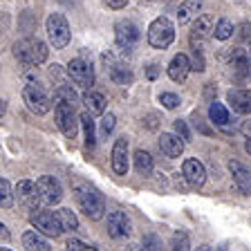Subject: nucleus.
<instances>
[{"label":"nucleus","instance_id":"obj_41","mask_svg":"<svg viewBox=\"0 0 251 251\" xmlns=\"http://www.w3.org/2000/svg\"><path fill=\"white\" fill-rule=\"evenodd\" d=\"M242 132H245L247 137H251V121H245V126H242Z\"/></svg>","mask_w":251,"mask_h":251},{"label":"nucleus","instance_id":"obj_22","mask_svg":"<svg viewBox=\"0 0 251 251\" xmlns=\"http://www.w3.org/2000/svg\"><path fill=\"white\" fill-rule=\"evenodd\" d=\"M83 105L92 117L103 115L105 112V97L101 92H92V90H90V92L83 94Z\"/></svg>","mask_w":251,"mask_h":251},{"label":"nucleus","instance_id":"obj_36","mask_svg":"<svg viewBox=\"0 0 251 251\" xmlns=\"http://www.w3.org/2000/svg\"><path fill=\"white\" fill-rule=\"evenodd\" d=\"M68 247L70 251H88V249H97V247H92V245H85V242H81V240H68Z\"/></svg>","mask_w":251,"mask_h":251},{"label":"nucleus","instance_id":"obj_1","mask_svg":"<svg viewBox=\"0 0 251 251\" xmlns=\"http://www.w3.org/2000/svg\"><path fill=\"white\" fill-rule=\"evenodd\" d=\"M74 200H76L78 209L83 211L90 220H101L105 213V200H103V193H99L94 186L85 182H76L74 184Z\"/></svg>","mask_w":251,"mask_h":251},{"label":"nucleus","instance_id":"obj_31","mask_svg":"<svg viewBox=\"0 0 251 251\" xmlns=\"http://www.w3.org/2000/svg\"><path fill=\"white\" fill-rule=\"evenodd\" d=\"M171 245H173V249H182V251L191 249V240H188L186 233H175L173 235V240H171Z\"/></svg>","mask_w":251,"mask_h":251},{"label":"nucleus","instance_id":"obj_24","mask_svg":"<svg viewBox=\"0 0 251 251\" xmlns=\"http://www.w3.org/2000/svg\"><path fill=\"white\" fill-rule=\"evenodd\" d=\"M132 159H135V171L139 175H151L152 173V157L148 151H137Z\"/></svg>","mask_w":251,"mask_h":251},{"label":"nucleus","instance_id":"obj_5","mask_svg":"<svg viewBox=\"0 0 251 251\" xmlns=\"http://www.w3.org/2000/svg\"><path fill=\"white\" fill-rule=\"evenodd\" d=\"M45 29H47V38L54 45V50H63L70 43V25L68 18L63 14H50L45 21Z\"/></svg>","mask_w":251,"mask_h":251},{"label":"nucleus","instance_id":"obj_32","mask_svg":"<svg viewBox=\"0 0 251 251\" xmlns=\"http://www.w3.org/2000/svg\"><path fill=\"white\" fill-rule=\"evenodd\" d=\"M191 70L204 72V56H202V50L195 45V41H193V63H191Z\"/></svg>","mask_w":251,"mask_h":251},{"label":"nucleus","instance_id":"obj_21","mask_svg":"<svg viewBox=\"0 0 251 251\" xmlns=\"http://www.w3.org/2000/svg\"><path fill=\"white\" fill-rule=\"evenodd\" d=\"M215 29V18L211 14H202L193 21V38H206Z\"/></svg>","mask_w":251,"mask_h":251},{"label":"nucleus","instance_id":"obj_35","mask_svg":"<svg viewBox=\"0 0 251 251\" xmlns=\"http://www.w3.org/2000/svg\"><path fill=\"white\" fill-rule=\"evenodd\" d=\"M115 115H112V112H108V115L103 117V121H101V132H103V135H110V132L115 130Z\"/></svg>","mask_w":251,"mask_h":251},{"label":"nucleus","instance_id":"obj_14","mask_svg":"<svg viewBox=\"0 0 251 251\" xmlns=\"http://www.w3.org/2000/svg\"><path fill=\"white\" fill-rule=\"evenodd\" d=\"M226 101H229V105L238 115H249L251 112V92L249 90H242V88L229 90V92H226Z\"/></svg>","mask_w":251,"mask_h":251},{"label":"nucleus","instance_id":"obj_4","mask_svg":"<svg viewBox=\"0 0 251 251\" xmlns=\"http://www.w3.org/2000/svg\"><path fill=\"white\" fill-rule=\"evenodd\" d=\"M173 41H175V25L168 21L166 16L155 18L151 23V27H148V43L155 50H166Z\"/></svg>","mask_w":251,"mask_h":251},{"label":"nucleus","instance_id":"obj_10","mask_svg":"<svg viewBox=\"0 0 251 251\" xmlns=\"http://www.w3.org/2000/svg\"><path fill=\"white\" fill-rule=\"evenodd\" d=\"M139 38H141L139 27L132 21H119L115 25V41L121 50H132L139 43Z\"/></svg>","mask_w":251,"mask_h":251},{"label":"nucleus","instance_id":"obj_20","mask_svg":"<svg viewBox=\"0 0 251 251\" xmlns=\"http://www.w3.org/2000/svg\"><path fill=\"white\" fill-rule=\"evenodd\" d=\"M23 247H25L27 251H50L52 249L41 231H27V233H23Z\"/></svg>","mask_w":251,"mask_h":251},{"label":"nucleus","instance_id":"obj_13","mask_svg":"<svg viewBox=\"0 0 251 251\" xmlns=\"http://www.w3.org/2000/svg\"><path fill=\"white\" fill-rule=\"evenodd\" d=\"M112 171L117 175L128 173V139L126 137H119L112 146Z\"/></svg>","mask_w":251,"mask_h":251},{"label":"nucleus","instance_id":"obj_8","mask_svg":"<svg viewBox=\"0 0 251 251\" xmlns=\"http://www.w3.org/2000/svg\"><path fill=\"white\" fill-rule=\"evenodd\" d=\"M36 188H38V198L45 206H54L63 200V188L58 184V179H54L52 175H43L36 179Z\"/></svg>","mask_w":251,"mask_h":251},{"label":"nucleus","instance_id":"obj_34","mask_svg":"<svg viewBox=\"0 0 251 251\" xmlns=\"http://www.w3.org/2000/svg\"><path fill=\"white\" fill-rule=\"evenodd\" d=\"M159 101H162V105L168 108V110H173V108H177L179 105V97L177 94H173V92H164L162 97H159Z\"/></svg>","mask_w":251,"mask_h":251},{"label":"nucleus","instance_id":"obj_17","mask_svg":"<svg viewBox=\"0 0 251 251\" xmlns=\"http://www.w3.org/2000/svg\"><path fill=\"white\" fill-rule=\"evenodd\" d=\"M182 173H184V177L188 179V184H193V186H202L206 182V168L198 159H186L182 164Z\"/></svg>","mask_w":251,"mask_h":251},{"label":"nucleus","instance_id":"obj_43","mask_svg":"<svg viewBox=\"0 0 251 251\" xmlns=\"http://www.w3.org/2000/svg\"><path fill=\"white\" fill-rule=\"evenodd\" d=\"M245 151L251 155V137H249V139H247V144H245Z\"/></svg>","mask_w":251,"mask_h":251},{"label":"nucleus","instance_id":"obj_39","mask_svg":"<svg viewBox=\"0 0 251 251\" xmlns=\"http://www.w3.org/2000/svg\"><path fill=\"white\" fill-rule=\"evenodd\" d=\"M11 240V233H9V229H7L2 222H0V242H9Z\"/></svg>","mask_w":251,"mask_h":251},{"label":"nucleus","instance_id":"obj_26","mask_svg":"<svg viewBox=\"0 0 251 251\" xmlns=\"http://www.w3.org/2000/svg\"><path fill=\"white\" fill-rule=\"evenodd\" d=\"M56 215H58V220H61L63 231H76L78 229V218L74 215L72 209H58Z\"/></svg>","mask_w":251,"mask_h":251},{"label":"nucleus","instance_id":"obj_6","mask_svg":"<svg viewBox=\"0 0 251 251\" xmlns=\"http://www.w3.org/2000/svg\"><path fill=\"white\" fill-rule=\"evenodd\" d=\"M23 99H25L27 108L38 117L47 115V112L52 110V99H50V94H47L38 83L25 85V90H23Z\"/></svg>","mask_w":251,"mask_h":251},{"label":"nucleus","instance_id":"obj_29","mask_svg":"<svg viewBox=\"0 0 251 251\" xmlns=\"http://www.w3.org/2000/svg\"><path fill=\"white\" fill-rule=\"evenodd\" d=\"M78 119H81V126H83V130H85V146L92 148L94 141H97V137H94V121H92V115H90L88 110H85V112L78 117Z\"/></svg>","mask_w":251,"mask_h":251},{"label":"nucleus","instance_id":"obj_28","mask_svg":"<svg viewBox=\"0 0 251 251\" xmlns=\"http://www.w3.org/2000/svg\"><path fill=\"white\" fill-rule=\"evenodd\" d=\"M56 101H68V103L76 105L78 94H76V90H74L72 85H58L56 92H54V101H52V103H56Z\"/></svg>","mask_w":251,"mask_h":251},{"label":"nucleus","instance_id":"obj_7","mask_svg":"<svg viewBox=\"0 0 251 251\" xmlns=\"http://www.w3.org/2000/svg\"><path fill=\"white\" fill-rule=\"evenodd\" d=\"M68 76L72 78L78 88L92 90V85H94V68H92V63L85 61V58H81V56L72 58V61L68 63Z\"/></svg>","mask_w":251,"mask_h":251},{"label":"nucleus","instance_id":"obj_16","mask_svg":"<svg viewBox=\"0 0 251 251\" xmlns=\"http://www.w3.org/2000/svg\"><path fill=\"white\" fill-rule=\"evenodd\" d=\"M191 72V61H188L186 54H177V56H173V61L168 63V76L171 81L175 83H184Z\"/></svg>","mask_w":251,"mask_h":251},{"label":"nucleus","instance_id":"obj_38","mask_svg":"<svg viewBox=\"0 0 251 251\" xmlns=\"http://www.w3.org/2000/svg\"><path fill=\"white\" fill-rule=\"evenodd\" d=\"M105 5H108L110 9H124V7L128 5V0H105Z\"/></svg>","mask_w":251,"mask_h":251},{"label":"nucleus","instance_id":"obj_25","mask_svg":"<svg viewBox=\"0 0 251 251\" xmlns=\"http://www.w3.org/2000/svg\"><path fill=\"white\" fill-rule=\"evenodd\" d=\"M209 117H211V121H213L215 126H226L229 124V112H226V108L222 103H218V101H213L211 103V108H209Z\"/></svg>","mask_w":251,"mask_h":251},{"label":"nucleus","instance_id":"obj_40","mask_svg":"<svg viewBox=\"0 0 251 251\" xmlns=\"http://www.w3.org/2000/svg\"><path fill=\"white\" fill-rule=\"evenodd\" d=\"M146 74H148V78H155L157 74H159V70H157V65H155V63H152V65H148Z\"/></svg>","mask_w":251,"mask_h":251},{"label":"nucleus","instance_id":"obj_9","mask_svg":"<svg viewBox=\"0 0 251 251\" xmlns=\"http://www.w3.org/2000/svg\"><path fill=\"white\" fill-rule=\"evenodd\" d=\"M31 225L36 226V231H41L43 235L47 238H56V235L63 233V226H61V220H58L56 213H50V211H36L31 213Z\"/></svg>","mask_w":251,"mask_h":251},{"label":"nucleus","instance_id":"obj_12","mask_svg":"<svg viewBox=\"0 0 251 251\" xmlns=\"http://www.w3.org/2000/svg\"><path fill=\"white\" fill-rule=\"evenodd\" d=\"M132 231V222L130 218L124 213V211H112V213L108 215V233L112 235V238H128Z\"/></svg>","mask_w":251,"mask_h":251},{"label":"nucleus","instance_id":"obj_2","mask_svg":"<svg viewBox=\"0 0 251 251\" xmlns=\"http://www.w3.org/2000/svg\"><path fill=\"white\" fill-rule=\"evenodd\" d=\"M47 45L38 38H21L14 43V56L25 65V68H36L47 61Z\"/></svg>","mask_w":251,"mask_h":251},{"label":"nucleus","instance_id":"obj_30","mask_svg":"<svg viewBox=\"0 0 251 251\" xmlns=\"http://www.w3.org/2000/svg\"><path fill=\"white\" fill-rule=\"evenodd\" d=\"M213 36L218 38V41H226V38H231L233 36V23H231L229 18H220V21L215 23Z\"/></svg>","mask_w":251,"mask_h":251},{"label":"nucleus","instance_id":"obj_37","mask_svg":"<svg viewBox=\"0 0 251 251\" xmlns=\"http://www.w3.org/2000/svg\"><path fill=\"white\" fill-rule=\"evenodd\" d=\"M238 31H240V34H238V36H240V41H251V25H249V23H242Z\"/></svg>","mask_w":251,"mask_h":251},{"label":"nucleus","instance_id":"obj_45","mask_svg":"<svg viewBox=\"0 0 251 251\" xmlns=\"http://www.w3.org/2000/svg\"><path fill=\"white\" fill-rule=\"evenodd\" d=\"M238 2H245V0H238Z\"/></svg>","mask_w":251,"mask_h":251},{"label":"nucleus","instance_id":"obj_11","mask_svg":"<svg viewBox=\"0 0 251 251\" xmlns=\"http://www.w3.org/2000/svg\"><path fill=\"white\" fill-rule=\"evenodd\" d=\"M14 195L18 198V202L25 206L27 211H38V206H41V198H38V188L34 182H29V179H21V182L16 184L14 188Z\"/></svg>","mask_w":251,"mask_h":251},{"label":"nucleus","instance_id":"obj_19","mask_svg":"<svg viewBox=\"0 0 251 251\" xmlns=\"http://www.w3.org/2000/svg\"><path fill=\"white\" fill-rule=\"evenodd\" d=\"M108 72H110V78H112L117 85H130L132 81H135V74H132L130 65L119 63V61H112V58H110Z\"/></svg>","mask_w":251,"mask_h":251},{"label":"nucleus","instance_id":"obj_27","mask_svg":"<svg viewBox=\"0 0 251 251\" xmlns=\"http://www.w3.org/2000/svg\"><path fill=\"white\" fill-rule=\"evenodd\" d=\"M14 188L5 177H0V206L2 209H11L14 206Z\"/></svg>","mask_w":251,"mask_h":251},{"label":"nucleus","instance_id":"obj_42","mask_svg":"<svg viewBox=\"0 0 251 251\" xmlns=\"http://www.w3.org/2000/svg\"><path fill=\"white\" fill-rule=\"evenodd\" d=\"M5 110H7V103H5V101H2V99H0V117L5 115Z\"/></svg>","mask_w":251,"mask_h":251},{"label":"nucleus","instance_id":"obj_18","mask_svg":"<svg viewBox=\"0 0 251 251\" xmlns=\"http://www.w3.org/2000/svg\"><path fill=\"white\" fill-rule=\"evenodd\" d=\"M159 151L166 157H182L184 152V139L173 132H162L159 137Z\"/></svg>","mask_w":251,"mask_h":251},{"label":"nucleus","instance_id":"obj_3","mask_svg":"<svg viewBox=\"0 0 251 251\" xmlns=\"http://www.w3.org/2000/svg\"><path fill=\"white\" fill-rule=\"evenodd\" d=\"M54 117H56L58 130L68 137V139H76L81 119H78L76 112H74V103H68V101H56V103H54Z\"/></svg>","mask_w":251,"mask_h":251},{"label":"nucleus","instance_id":"obj_15","mask_svg":"<svg viewBox=\"0 0 251 251\" xmlns=\"http://www.w3.org/2000/svg\"><path fill=\"white\" fill-rule=\"evenodd\" d=\"M229 173H231V177H233L235 186L240 188L242 193L249 195L251 193V171H249V168H247L245 164L231 159V162H229Z\"/></svg>","mask_w":251,"mask_h":251},{"label":"nucleus","instance_id":"obj_33","mask_svg":"<svg viewBox=\"0 0 251 251\" xmlns=\"http://www.w3.org/2000/svg\"><path fill=\"white\" fill-rule=\"evenodd\" d=\"M173 130H175V135L177 137H182L184 139V144H186V141H191V130H188V126L184 124V121H175V124H173Z\"/></svg>","mask_w":251,"mask_h":251},{"label":"nucleus","instance_id":"obj_23","mask_svg":"<svg viewBox=\"0 0 251 251\" xmlns=\"http://www.w3.org/2000/svg\"><path fill=\"white\" fill-rule=\"evenodd\" d=\"M200 9H202V0H186V2H182L177 11V23L179 25H186V23L195 21Z\"/></svg>","mask_w":251,"mask_h":251},{"label":"nucleus","instance_id":"obj_44","mask_svg":"<svg viewBox=\"0 0 251 251\" xmlns=\"http://www.w3.org/2000/svg\"><path fill=\"white\" fill-rule=\"evenodd\" d=\"M251 43V41H249ZM247 52H249V58H251V45H249V50H247Z\"/></svg>","mask_w":251,"mask_h":251}]
</instances>
